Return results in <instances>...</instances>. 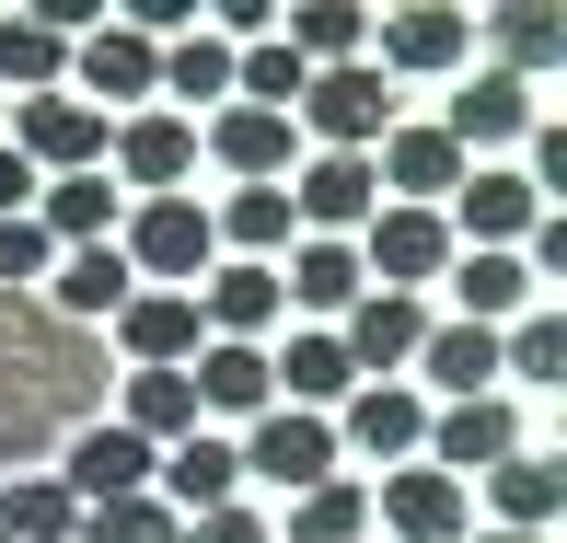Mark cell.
<instances>
[{
  "label": "cell",
  "mask_w": 567,
  "mask_h": 543,
  "mask_svg": "<svg viewBox=\"0 0 567 543\" xmlns=\"http://www.w3.org/2000/svg\"><path fill=\"white\" fill-rule=\"evenodd\" d=\"M127 278H151V290H197V278L220 267V243H209V209L197 197H140L127 209Z\"/></svg>",
  "instance_id": "6da1fadb"
},
{
  "label": "cell",
  "mask_w": 567,
  "mask_h": 543,
  "mask_svg": "<svg viewBox=\"0 0 567 543\" xmlns=\"http://www.w3.org/2000/svg\"><path fill=\"white\" fill-rule=\"evenodd\" d=\"M290 127H313L324 150H382V127H394V82H382L371 59L313 70V82H301V105H290Z\"/></svg>",
  "instance_id": "7a4b0ae2"
},
{
  "label": "cell",
  "mask_w": 567,
  "mask_h": 543,
  "mask_svg": "<svg viewBox=\"0 0 567 543\" xmlns=\"http://www.w3.org/2000/svg\"><path fill=\"white\" fill-rule=\"evenodd\" d=\"M509 451H522V405H509V394H475V405H429V439H417V462H429V474L475 485V474H498Z\"/></svg>",
  "instance_id": "3957f363"
},
{
  "label": "cell",
  "mask_w": 567,
  "mask_h": 543,
  "mask_svg": "<svg viewBox=\"0 0 567 543\" xmlns=\"http://www.w3.org/2000/svg\"><path fill=\"white\" fill-rule=\"evenodd\" d=\"M105 139H116V116H93L70 82L12 105V150H23L35 174H105Z\"/></svg>",
  "instance_id": "277c9868"
},
{
  "label": "cell",
  "mask_w": 567,
  "mask_h": 543,
  "mask_svg": "<svg viewBox=\"0 0 567 543\" xmlns=\"http://www.w3.org/2000/svg\"><path fill=\"white\" fill-rule=\"evenodd\" d=\"M452 231H441V209H371V220H359V278H371V290H429V278H441L452 267Z\"/></svg>",
  "instance_id": "5b68a950"
},
{
  "label": "cell",
  "mask_w": 567,
  "mask_h": 543,
  "mask_svg": "<svg viewBox=\"0 0 567 543\" xmlns=\"http://www.w3.org/2000/svg\"><path fill=\"white\" fill-rule=\"evenodd\" d=\"M290 220L301 231H324V243H348L359 220L382 209V186H371V150H313V163H290Z\"/></svg>",
  "instance_id": "8992f818"
},
{
  "label": "cell",
  "mask_w": 567,
  "mask_h": 543,
  "mask_svg": "<svg viewBox=\"0 0 567 543\" xmlns=\"http://www.w3.org/2000/svg\"><path fill=\"white\" fill-rule=\"evenodd\" d=\"M371 521H382V543H463L475 532V498L452 474H429V462H394L371 485Z\"/></svg>",
  "instance_id": "52a82bcc"
},
{
  "label": "cell",
  "mask_w": 567,
  "mask_h": 543,
  "mask_svg": "<svg viewBox=\"0 0 567 543\" xmlns=\"http://www.w3.org/2000/svg\"><path fill=\"white\" fill-rule=\"evenodd\" d=\"M231 462H244L255 485H324V474H337V428L301 417V405H267V417L231 439Z\"/></svg>",
  "instance_id": "ba28073f"
},
{
  "label": "cell",
  "mask_w": 567,
  "mask_h": 543,
  "mask_svg": "<svg viewBox=\"0 0 567 543\" xmlns=\"http://www.w3.org/2000/svg\"><path fill=\"white\" fill-rule=\"evenodd\" d=\"M324 428H337V451H359V462L394 474V462H417V439H429V394H405V382H359Z\"/></svg>",
  "instance_id": "9c48e42d"
},
{
  "label": "cell",
  "mask_w": 567,
  "mask_h": 543,
  "mask_svg": "<svg viewBox=\"0 0 567 543\" xmlns=\"http://www.w3.org/2000/svg\"><path fill=\"white\" fill-rule=\"evenodd\" d=\"M337 347H348L359 382H394L405 358L429 347V313H417V301H394V290H359L348 313H337Z\"/></svg>",
  "instance_id": "30bf717a"
},
{
  "label": "cell",
  "mask_w": 567,
  "mask_h": 543,
  "mask_svg": "<svg viewBox=\"0 0 567 543\" xmlns=\"http://www.w3.org/2000/svg\"><path fill=\"white\" fill-rule=\"evenodd\" d=\"M70 70H82V105H93V116H105V105H151V82H163V46L127 35V23L105 12L82 46H70Z\"/></svg>",
  "instance_id": "8fae6325"
},
{
  "label": "cell",
  "mask_w": 567,
  "mask_h": 543,
  "mask_svg": "<svg viewBox=\"0 0 567 543\" xmlns=\"http://www.w3.org/2000/svg\"><path fill=\"white\" fill-rule=\"evenodd\" d=\"M197 150H209L231 186H278V174L301 163V127L290 116H255V105H220L209 127H197Z\"/></svg>",
  "instance_id": "7c38bea8"
},
{
  "label": "cell",
  "mask_w": 567,
  "mask_h": 543,
  "mask_svg": "<svg viewBox=\"0 0 567 543\" xmlns=\"http://www.w3.org/2000/svg\"><path fill=\"white\" fill-rule=\"evenodd\" d=\"M151 462H163V451H151V439H127V428L105 417V428H82V439H70L59 485H70L82 509H116V498H151Z\"/></svg>",
  "instance_id": "4fadbf2b"
},
{
  "label": "cell",
  "mask_w": 567,
  "mask_h": 543,
  "mask_svg": "<svg viewBox=\"0 0 567 543\" xmlns=\"http://www.w3.org/2000/svg\"><path fill=\"white\" fill-rule=\"evenodd\" d=\"M441 139L463 150V163H475V150H498V139H533V82H509V70H463Z\"/></svg>",
  "instance_id": "5bb4252c"
},
{
  "label": "cell",
  "mask_w": 567,
  "mask_h": 543,
  "mask_svg": "<svg viewBox=\"0 0 567 543\" xmlns=\"http://www.w3.org/2000/svg\"><path fill=\"white\" fill-rule=\"evenodd\" d=\"M105 174H127L140 197H186V174H197V127H186V116H127L116 139H105Z\"/></svg>",
  "instance_id": "9a60e30c"
},
{
  "label": "cell",
  "mask_w": 567,
  "mask_h": 543,
  "mask_svg": "<svg viewBox=\"0 0 567 543\" xmlns=\"http://www.w3.org/2000/svg\"><path fill=\"white\" fill-rule=\"evenodd\" d=\"M116 347L140 358V370H186L209 335H197V301H186V290H127V301H116Z\"/></svg>",
  "instance_id": "2e32d148"
},
{
  "label": "cell",
  "mask_w": 567,
  "mask_h": 543,
  "mask_svg": "<svg viewBox=\"0 0 567 543\" xmlns=\"http://www.w3.org/2000/svg\"><path fill=\"white\" fill-rule=\"evenodd\" d=\"M151 498H163L174 521H197V509H231V498H244V462H231V439H174V451L151 462Z\"/></svg>",
  "instance_id": "e0dca14e"
},
{
  "label": "cell",
  "mask_w": 567,
  "mask_h": 543,
  "mask_svg": "<svg viewBox=\"0 0 567 543\" xmlns=\"http://www.w3.org/2000/svg\"><path fill=\"white\" fill-rule=\"evenodd\" d=\"M475 59V23L463 12H441V0H417V12H382V82H394V70H463Z\"/></svg>",
  "instance_id": "ac0fdd59"
},
{
  "label": "cell",
  "mask_w": 567,
  "mask_h": 543,
  "mask_svg": "<svg viewBox=\"0 0 567 543\" xmlns=\"http://www.w3.org/2000/svg\"><path fill=\"white\" fill-rule=\"evenodd\" d=\"M359 290H371V278H359V243H324V231H301L290 267H278V301H290V313H348Z\"/></svg>",
  "instance_id": "d6986e66"
},
{
  "label": "cell",
  "mask_w": 567,
  "mask_h": 543,
  "mask_svg": "<svg viewBox=\"0 0 567 543\" xmlns=\"http://www.w3.org/2000/svg\"><path fill=\"white\" fill-rule=\"evenodd\" d=\"M441 278H452V301H463L452 324H486V335H498V324L533 313V267H522V254H452Z\"/></svg>",
  "instance_id": "ffe728a7"
},
{
  "label": "cell",
  "mask_w": 567,
  "mask_h": 543,
  "mask_svg": "<svg viewBox=\"0 0 567 543\" xmlns=\"http://www.w3.org/2000/svg\"><path fill=\"white\" fill-rule=\"evenodd\" d=\"M186 394H197V417H244V428H255V417L278 405V394H267V347H197V358H186Z\"/></svg>",
  "instance_id": "44dd1931"
},
{
  "label": "cell",
  "mask_w": 567,
  "mask_h": 543,
  "mask_svg": "<svg viewBox=\"0 0 567 543\" xmlns=\"http://www.w3.org/2000/svg\"><path fill=\"white\" fill-rule=\"evenodd\" d=\"M475 485H486V509H498V532H545L567 509V462L556 451H509L498 474H475Z\"/></svg>",
  "instance_id": "7402d4cb"
},
{
  "label": "cell",
  "mask_w": 567,
  "mask_h": 543,
  "mask_svg": "<svg viewBox=\"0 0 567 543\" xmlns=\"http://www.w3.org/2000/svg\"><path fill=\"white\" fill-rule=\"evenodd\" d=\"M35 231L70 243V254H93L116 231V186H105V174H47V186H35Z\"/></svg>",
  "instance_id": "603a6c76"
},
{
  "label": "cell",
  "mask_w": 567,
  "mask_h": 543,
  "mask_svg": "<svg viewBox=\"0 0 567 543\" xmlns=\"http://www.w3.org/2000/svg\"><path fill=\"white\" fill-rule=\"evenodd\" d=\"M417 370H429V394L475 405V394H498V335H486V324H429Z\"/></svg>",
  "instance_id": "cb8c5ba5"
},
{
  "label": "cell",
  "mask_w": 567,
  "mask_h": 543,
  "mask_svg": "<svg viewBox=\"0 0 567 543\" xmlns=\"http://www.w3.org/2000/svg\"><path fill=\"white\" fill-rule=\"evenodd\" d=\"M70 82V35L59 23H35V12H0V93H59Z\"/></svg>",
  "instance_id": "d4e9b609"
},
{
  "label": "cell",
  "mask_w": 567,
  "mask_h": 543,
  "mask_svg": "<svg viewBox=\"0 0 567 543\" xmlns=\"http://www.w3.org/2000/svg\"><path fill=\"white\" fill-rule=\"evenodd\" d=\"M498 370L522 382V394H556V382H567V313H556V301H533L522 324H498Z\"/></svg>",
  "instance_id": "484cf974"
},
{
  "label": "cell",
  "mask_w": 567,
  "mask_h": 543,
  "mask_svg": "<svg viewBox=\"0 0 567 543\" xmlns=\"http://www.w3.org/2000/svg\"><path fill=\"white\" fill-rule=\"evenodd\" d=\"M278 46H290L301 70H348V59H371V12H348V0H301Z\"/></svg>",
  "instance_id": "4316f807"
},
{
  "label": "cell",
  "mask_w": 567,
  "mask_h": 543,
  "mask_svg": "<svg viewBox=\"0 0 567 543\" xmlns=\"http://www.w3.org/2000/svg\"><path fill=\"white\" fill-rule=\"evenodd\" d=\"M82 532V498L59 474H12L0 485V543H70Z\"/></svg>",
  "instance_id": "83f0119b"
},
{
  "label": "cell",
  "mask_w": 567,
  "mask_h": 543,
  "mask_svg": "<svg viewBox=\"0 0 567 543\" xmlns=\"http://www.w3.org/2000/svg\"><path fill=\"white\" fill-rule=\"evenodd\" d=\"M127 439H151V451H174V439H197V394L186 370H127Z\"/></svg>",
  "instance_id": "f1b7e54d"
},
{
  "label": "cell",
  "mask_w": 567,
  "mask_h": 543,
  "mask_svg": "<svg viewBox=\"0 0 567 543\" xmlns=\"http://www.w3.org/2000/svg\"><path fill=\"white\" fill-rule=\"evenodd\" d=\"M151 93H174V105H186V127H197V105H231V46L220 35H186V46H163V82H151Z\"/></svg>",
  "instance_id": "f546056e"
},
{
  "label": "cell",
  "mask_w": 567,
  "mask_h": 543,
  "mask_svg": "<svg viewBox=\"0 0 567 543\" xmlns=\"http://www.w3.org/2000/svg\"><path fill=\"white\" fill-rule=\"evenodd\" d=\"M359 532H371V485L324 474V485H301V498H290V543H359Z\"/></svg>",
  "instance_id": "4dcf8cb0"
},
{
  "label": "cell",
  "mask_w": 567,
  "mask_h": 543,
  "mask_svg": "<svg viewBox=\"0 0 567 543\" xmlns=\"http://www.w3.org/2000/svg\"><path fill=\"white\" fill-rule=\"evenodd\" d=\"M486 35H498V70H509V82H533V70L567 59V12H533V0H522V12H486Z\"/></svg>",
  "instance_id": "1f68e13d"
},
{
  "label": "cell",
  "mask_w": 567,
  "mask_h": 543,
  "mask_svg": "<svg viewBox=\"0 0 567 543\" xmlns=\"http://www.w3.org/2000/svg\"><path fill=\"white\" fill-rule=\"evenodd\" d=\"M140 290V278H127V254L116 243H93V254H59V301L70 313H93V324H116V301Z\"/></svg>",
  "instance_id": "d6a6232c"
},
{
  "label": "cell",
  "mask_w": 567,
  "mask_h": 543,
  "mask_svg": "<svg viewBox=\"0 0 567 543\" xmlns=\"http://www.w3.org/2000/svg\"><path fill=\"white\" fill-rule=\"evenodd\" d=\"M70 543H186V521H174L163 498H116V509H82Z\"/></svg>",
  "instance_id": "836d02e7"
},
{
  "label": "cell",
  "mask_w": 567,
  "mask_h": 543,
  "mask_svg": "<svg viewBox=\"0 0 567 543\" xmlns=\"http://www.w3.org/2000/svg\"><path fill=\"white\" fill-rule=\"evenodd\" d=\"M23 278H59V243L35 220H0V290H23Z\"/></svg>",
  "instance_id": "e575fe53"
},
{
  "label": "cell",
  "mask_w": 567,
  "mask_h": 543,
  "mask_svg": "<svg viewBox=\"0 0 567 543\" xmlns=\"http://www.w3.org/2000/svg\"><path fill=\"white\" fill-rule=\"evenodd\" d=\"M186 543H278V532L255 521L244 498H231V509H197V521H186Z\"/></svg>",
  "instance_id": "d590c367"
},
{
  "label": "cell",
  "mask_w": 567,
  "mask_h": 543,
  "mask_svg": "<svg viewBox=\"0 0 567 543\" xmlns=\"http://www.w3.org/2000/svg\"><path fill=\"white\" fill-rule=\"evenodd\" d=\"M522 186H533V197H567V127L533 116V174H522Z\"/></svg>",
  "instance_id": "8d00e7d4"
},
{
  "label": "cell",
  "mask_w": 567,
  "mask_h": 543,
  "mask_svg": "<svg viewBox=\"0 0 567 543\" xmlns=\"http://www.w3.org/2000/svg\"><path fill=\"white\" fill-rule=\"evenodd\" d=\"M35 186H47V174H35V163H23V150H12V139H0V220H35Z\"/></svg>",
  "instance_id": "74e56055"
},
{
  "label": "cell",
  "mask_w": 567,
  "mask_h": 543,
  "mask_svg": "<svg viewBox=\"0 0 567 543\" xmlns=\"http://www.w3.org/2000/svg\"><path fill=\"white\" fill-rule=\"evenodd\" d=\"M463 543H545V532H463Z\"/></svg>",
  "instance_id": "f35d334b"
},
{
  "label": "cell",
  "mask_w": 567,
  "mask_h": 543,
  "mask_svg": "<svg viewBox=\"0 0 567 543\" xmlns=\"http://www.w3.org/2000/svg\"><path fill=\"white\" fill-rule=\"evenodd\" d=\"M359 543H382V532H359Z\"/></svg>",
  "instance_id": "ab89813d"
}]
</instances>
